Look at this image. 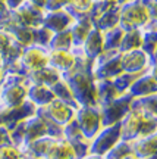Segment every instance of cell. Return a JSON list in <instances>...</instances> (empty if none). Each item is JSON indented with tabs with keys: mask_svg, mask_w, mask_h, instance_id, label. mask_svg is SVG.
Returning <instances> with one entry per match:
<instances>
[{
	"mask_svg": "<svg viewBox=\"0 0 157 159\" xmlns=\"http://www.w3.org/2000/svg\"><path fill=\"white\" fill-rule=\"evenodd\" d=\"M76 49V61L72 68L63 72L62 80L69 85L72 94L79 106H97L95 99V80L91 71L93 61L82 55L79 47Z\"/></svg>",
	"mask_w": 157,
	"mask_h": 159,
	"instance_id": "1",
	"label": "cell"
},
{
	"mask_svg": "<svg viewBox=\"0 0 157 159\" xmlns=\"http://www.w3.org/2000/svg\"><path fill=\"white\" fill-rule=\"evenodd\" d=\"M156 130V114L129 109L120 121V139L125 142L153 134Z\"/></svg>",
	"mask_w": 157,
	"mask_h": 159,
	"instance_id": "2",
	"label": "cell"
},
{
	"mask_svg": "<svg viewBox=\"0 0 157 159\" xmlns=\"http://www.w3.org/2000/svg\"><path fill=\"white\" fill-rule=\"evenodd\" d=\"M28 80L25 75L6 74L5 81L0 85V106L16 108L27 100Z\"/></svg>",
	"mask_w": 157,
	"mask_h": 159,
	"instance_id": "3",
	"label": "cell"
},
{
	"mask_svg": "<svg viewBox=\"0 0 157 159\" xmlns=\"http://www.w3.org/2000/svg\"><path fill=\"white\" fill-rule=\"evenodd\" d=\"M151 15L141 0H131L124 5H119V27L126 30L142 28L150 19Z\"/></svg>",
	"mask_w": 157,
	"mask_h": 159,
	"instance_id": "4",
	"label": "cell"
},
{
	"mask_svg": "<svg viewBox=\"0 0 157 159\" xmlns=\"http://www.w3.org/2000/svg\"><path fill=\"white\" fill-rule=\"evenodd\" d=\"M91 71L94 80H112L122 72L120 68V52L104 50L93 61Z\"/></svg>",
	"mask_w": 157,
	"mask_h": 159,
	"instance_id": "5",
	"label": "cell"
},
{
	"mask_svg": "<svg viewBox=\"0 0 157 159\" xmlns=\"http://www.w3.org/2000/svg\"><path fill=\"white\" fill-rule=\"evenodd\" d=\"M134 97L129 94L128 91L113 99L112 102L106 103L103 106H98L100 109V119H101V128L109 127L116 122H120L122 118L129 112L131 109V102Z\"/></svg>",
	"mask_w": 157,
	"mask_h": 159,
	"instance_id": "6",
	"label": "cell"
},
{
	"mask_svg": "<svg viewBox=\"0 0 157 159\" xmlns=\"http://www.w3.org/2000/svg\"><path fill=\"white\" fill-rule=\"evenodd\" d=\"M49 65V50L47 47L29 44L22 49L21 57L18 61L21 75H27L28 72L41 69Z\"/></svg>",
	"mask_w": 157,
	"mask_h": 159,
	"instance_id": "7",
	"label": "cell"
},
{
	"mask_svg": "<svg viewBox=\"0 0 157 159\" xmlns=\"http://www.w3.org/2000/svg\"><path fill=\"white\" fill-rule=\"evenodd\" d=\"M75 121L85 139H93L101 130L98 106H79L75 111Z\"/></svg>",
	"mask_w": 157,
	"mask_h": 159,
	"instance_id": "8",
	"label": "cell"
},
{
	"mask_svg": "<svg viewBox=\"0 0 157 159\" xmlns=\"http://www.w3.org/2000/svg\"><path fill=\"white\" fill-rule=\"evenodd\" d=\"M75 111L76 109L72 108L71 105L59 100V99H53L50 103H47L46 106L37 108V114L41 115L43 118L51 121L53 124L59 125V127H65V125L72 121L75 116Z\"/></svg>",
	"mask_w": 157,
	"mask_h": 159,
	"instance_id": "9",
	"label": "cell"
},
{
	"mask_svg": "<svg viewBox=\"0 0 157 159\" xmlns=\"http://www.w3.org/2000/svg\"><path fill=\"white\" fill-rule=\"evenodd\" d=\"M150 66H156V62H153L150 56L142 49H135V50L122 52L120 53L122 72L141 74V72H146Z\"/></svg>",
	"mask_w": 157,
	"mask_h": 159,
	"instance_id": "10",
	"label": "cell"
},
{
	"mask_svg": "<svg viewBox=\"0 0 157 159\" xmlns=\"http://www.w3.org/2000/svg\"><path fill=\"white\" fill-rule=\"evenodd\" d=\"M24 46H21L9 33L0 30V61L6 71L15 66L21 57Z\"/></svg>",
	"mask_w": 157,
	"mask_h": 159,
	"instance_id": "11",
	"label": "cell"
},
{
	"mask_svg": "<svg viewBox=\"0 0 157 159\" xmlns=\"http://www.w3.org/2000/svg\"><path fill=\"white\" fill-rule=\"evenodd\" d=\"M128 93L132 97L156 94V66H150L146 72H142L131 84Z\"/></svg>",
	"mask_w": 157,
	"mask_h": 159,
	"instance_id": "12",
	"label": "cell"
},
{
	"mask_svg": "<svg viewBox=\"0 0 157 159\" xmlns=\"http://www.w3.org/2000/svg\"><path fill=\"white\" fill-rule=\"evenodd\" d=\"M72 22H73L72 15L66 9H60V11L44 12L41 25L55 34V33H60V31L68 30L72 25Z\"/></svg>",
	"mask_w": 157,
	"mask_h": 159,
	"instance_id": "13",
	"label": "cell"
},
{
	"mask_svg": "<svg viewBox=\"0 0 157 159\" xmlns=\"http://www.w3.org/2000/svg\"><path fill=\"white\" fill-rule=\"evenodd\" d=\"M75 61H76L75 47H72L71 50H49V66L55 68L60 74L72 68L75 65Z\"/></svg>",
	"mask_w": 157,
	"mask_h": 159,
	"instance_id": "14",
	"label": "cell"
},
{
	"mask_svg": "<svg viewBox=\"0 0 157 159\" xmlns=\"http://www.w3.org/2000/svg\"><path fill=\"white\" fill-rule=\"evenodd\" d=\"M94 28V24L91 21L88 15H82V16L73 18L72 25L69 27L71 35H72V47H81L84 40L91 30Z\"/></svg>",
	"mask_w": 157,
	"mask_h": 159,
	"instance_id": "15",
	"label": "cell"
},
{
	"mask_svg": "<svg viewBox=\"0 0 157 159\" xmlns=\"http://www.w3.org/2000/svg\"><path fill=\"white\" fill-rule=\"evenodd\" d=\"M79 49L85 57H88L90 61H94L100 53H103V33L94 27L88 33L87 39L84 40V43Z\"/></svg>",
	"mask_w": 157,
	"mask_h": 159,
	"instance_id": "16",
	"label": "cell"
},
{
	"mask_svg": "<svg viewBox=\"0 0 157 159\" xmlns=\"http://www.w3.org/2000/svg\"><path fill=\"white\" fill-rule=\"evenodd\" d=\"M27 80H28L29 84H43L47 85V87H51L53 84H56L59 80L62 78V74L56 71L51 66H44L41 69H37V71H33V72H28L25 75Z\"/></svg>",
	"mask_w": 157,
	"mask_h": 159,
	"instance_id": "17",
	"label": "cell"
},
{
	"mask_svg": "<svg viewBox=\"0 0 157 159\" xmlns=\"http://www.w3.org/2000/svg\"><path fill=\"white\" fill-rule=\"evenodd\" d=\"M27 99L37 106H46L47 103H50L53 99H56L50 87L43 84H28V91H27Z\"/></svg>",
	"mask_w": 157,
	"mask_h": 159,
	"instance_id": "18",
	"label": "cell"
},
{
	"mask_svg": "<svg viewBox=\"0 0 157 159\" xmlns=\"http://www.w3.org/2000/svg\"><path fill=\"white\" fill-rule=\"evenodd\" d=\"M119 25V5H113L110 9H107L97 21L94 22V27L104 33L107 30L115 28Z\"/></svg>",
	"mask_w": 157,
	"mask_h": 159,
	"instance_id": "19",
	"label": "cell"
},
{
	"mask_svg": "<svg viewBox=\"0 0 157 159\" xmlns=\"http://www.w3.org/2000/svg\"><path fill=\"white\" fill-rule=\"evenodd\" d=\"M141 43H142V31L140 28L126 30V31H124V37L120 40L119 52L122 53V52L141 49Z\"/></svg>",
	"mask_w": 157,
	"mask_h": 159,
	"instance_id": "20",
	"label": "cell"
},
{
	"mask_svg": "<svg viewBox=\"0 0 157 159\" xmlns=\"http://www.w3.org/2000/svg\"><path fill=\"white\" fill-rule=\"evenodd\" d=\"M6 33L13 37L21 46H29L33 44V28L25 27V25H19V24H11L6 30H3Z\"/></svg>",
	"mask_w": 157,
	"mask_h": 159,
	"instance_id": "21",
	"label": "cell"
},
{
	"mask_svg": "<svg viewBox=\"0 0 157 159\" xmlns=\"http://www.w3.org/2000/svg\"><path fill=\"white\" fill-rule=\"evenodd\" d=\"M51 91H53V94H55V97L56 99H59V100H62V102L68 103V105H71L72 108H79L78 102L75 100V97H73L72 94V90L69 89V85L65 83V80H59L56 84H53L50 87Z\"/></svg>",
	"mask_w": 157,
	"mask_h": 159,
	"instance_id": "22",
	"label": "cell"
},
{
	"mask_svg": "<svg viewBox=\"0 0 157 159\" xmlns=\"http://www.w3.org/2000/svg\"><path fill=\"white\" fill-rule=\"evenodd\" d=\"M47 49L49 50H71L72 49V35H71L69 28L60 31V33H55L51 35Z\"/></svg>",
	"mask_w": 157,
	"mask_h": 159,
	"instance_id": "23",
	"label": "cell"
},
{
	"mask_svg": "<svg viewBox=\"0 0 157 159\" xmlns=\"http://www.w3.org/2000/svg\"><path fill=\"white\" fill-rule=\"evenodd\" d=\"M124 37V30L120 27H115L103 33V52L104 50H119L120 40Z\"/></svg>",
	"mask_w": 157,
	"mask_h": 159,
	"instance_id": "24",
	"label": "cell"
},
{
	"mask_svg": "<svg viewBox=\"0 0 157 159\" xmlns=\"http://www.w3.org/2000/svg\"><path fill=\"white\" fill-rule=\"evenodd\" d=\"M94 0H68L66 9L73 18L82 16V15H88L91 5Z\"/></svg>",
	"mask_w": 157,
	"mask_h": 159,
	"instance_id": "25",
	"label": "cell"
},
{
	"mask_svg": "<svg viewBox=\"0 0 157 159\" xmlns=\"http://www.w3.org/2000/svg\"><path fill=\"white\" fill-rule=\"evenodd\" d=\"M113 5H116V3H115V2H110V0H94L90 7V11H88V18H90L91 21H93V24H94L95 21H97L107 9H110Z\"/></svg>",
	"mask_w": 157,
	"mask_h": 159,
	"instance_id": "26",
	"label": "cell"
},
{
	"mask_svg": "<svg viewBox=\"0 0 157 159\" xmlns=\"http://www.w3.org/2000/svg\"><path fill=\"white\" fill-rule=\"evenodd\" d=\"M53 33H50L47 28H44L43 25L33 28V44L41 46V47H47L49 41H50Z\"/></svg>",
	"mask_w": 157,
	"mask_h": 159,
	"instance_id": "27",
	"label": "cell"
},
{
	"mask_svg": "<svg viewBox=\"0 0 157 159\" xmlns=\"http://www.w3.org/2000/svg\"><path fill=\"white\" fill-rule=\"evenodd\" d=\"M0 159H21V152L19 149L13 148V146H2Z\"/></svg>",
	"mask_w": 157,
	"mask_h": 159,
	"instance_id": "28",
	"label": "cell"
},
{
	"mask_svg": "<svg viewBox=\"0 0 157 159\" xmlns=\"http://www.w3.org/2000/svg\"><path fill=\"white\" fill-rule=\"evenodd\" d=\"M68 5V0H46L44 3V12H53V11H60L65 9Z\"/></svg>",
	"mask_w": 157,
	"mask_h": 159,
	"instance_id": "29",
	"label": "cell"
},
{
	"mask_svg": "<svg viewBox=\"0 0 157 159\" xmlns=\"http://www.w3.org/2000/svg\"><path fill=\"white\" fill-rule=\"evenodd\" d=\"M142 2V5L146 6L148 12H150V15L153 18H157V9H156V5H157V0H141Z\"/></svg>",
	"mask_w": 157,
	"mask_h": 159,
	"instance_id": "30",
	"label": "cell"
},
{
	"mask_svg": "<svg viewBox=\"0 0 157 159\" xmlns=\"http://www.w3.org/2000/svg\"><path fill=\"white\" fill-rule=\"evenodd\" d=\"M5 2H6V7H7V9H11V11H13V9L19 7L25 0H5Z\"/></svg>",
	"mask_w": 157,
	"mask_h": 159,
	"instance_id": "31",
	"label": "cell"
},
{
	"mask_svg": "<svg viewBox=\"0 0 157 159\" xmlns=\"http://www.w3.org/2000/svg\"><path fill=\"white\" fill-rule=\"evenodd\" d=\"M25 2H28L29 5L35 6V7H40V9H44V3H46V0H25Z\"/></svg>",
	"mask_w": 157,
	"mask_h": 159,
	"instance_id": "32",
	"label": "cell"
},
{
	"mask_svg": "<svg viewBox=\"0 0 157 159\" xmlns=\"http://www.w3.org/2000/svg\"><path fill=\"white\" fill-rule=\"evenodd\" d=\"M6 9H7V7H6V2L5 0H0V13L3 11H6Z\"/></svg>",
	"mask_w": 157,
	"mask_h": 159,
	"instance_id": "33",
	"label": "cell"
},
{
	"mask_svg": "<svg viewBox=\"0 0 157 159\" xmlns=\"http://www.w3.org/2000/svg\"><path fill=\"white\" fill-rule=\"evenodd\" d=\"M126 2H131V0H116L118 5H124V3H126Z\"/></svg>",
	"mask_w": 157,
	"mask_h": 159,
	"instance_id": "34",
	"label": "cell"
},
{
	"mask_svg": "<svg viewBox=\"0 0 157 159\" xmlns=\"http://www.w3.org/2000/svg\"><path fill=\"white\" fill-rule=\"evenodd\" d=\"M87 159H103L100 156H87Z\"/></svg>",
	"mask_w": 157,
	"mask_h": 159,
	"instance_id": "35",
	"label": "cell"
}]
</instances>
